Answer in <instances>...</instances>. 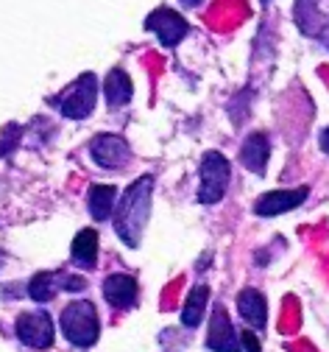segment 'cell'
Returning <instances> with one entry per match:
<instances>
[{"label": "cell", "mask_w": 329, "mask_h": 352, "mask_svg": "<svg viewBox=\"0 0 329 352\" xmlns=\"http://www.w3.org/2000/svg\"><path fill=\"white\" fill-rule=\"evenodd\" d=\"M151 196H154V176H143L137 179L120 199L115 210V230L120 235V241L131 249L139 246V238H143V230L148 224L151 215Z\"/></svg>", "instance_id": "1"}, {"label": "cell", "mask_w": 329, "mask_h": 352, "mask_svg": "<svg viewBox=\"0 0 329 352\" xmlns=\"http://www.w3.org/2000/svg\"><path fill=\"white\" fill-rule=\"evenodd\" d=\"M59 322H62L65 336H67L76 346H92V344L98 341V330H101V324H98V311H95V305L87 302V299L70 302L65 311H62Z\"/></svg>", "instance_id": "2"}, {"label": "cell", "mask_w": 329, "mask_h": 352, "mask_svg": "<svg viewBox=\"0 0 329 352\" xmlns=\"http://www.w3.org/2000/svg\"><path fill=\"white\" fill-rule=\"evenodd\" d=\"M95 98H98V81L92 73H84L67 87L59 98H54V104L62 109L65 118L84 120L92 109H95Z\"/></svg>", "instance_id": "3"}, {"label": "cell", "mask_w": 329, "mask_h": 352, "mask_svg": "<svg viewBox=\"0 0 329 352\" xmlns=\"http://www.w3.org/2000/svg\"><path fill=\"white\" fill-rule=\"evenodd\" d=\"M229 162L223 154L218 151H207L201 160V190H198V201L201 204H218L226 193L229 185Z\"/></svg>", "instance_id": "4"}, {"label": "cell", "mask_w": 329, "mask_h": 352, "mask_svg": "<svg viewBox=\"0 0 329 352\" xmlns=\"http://www.w3.org/2000/svg\"><path fill=\"white\" fill-rule=\"evenodd\" d=\"M14 333L31 349H45V346L54 344V322L48 314H39V311L23 314L14 324Z\"/></svg>", "instance_id": "5"}, {"label": "cell", "mask_w": 329, "mask_h": 352, "mask_svg": "<svg viewBox=\"0 0 329 352\" xmlns=\"http://www.w3.org/2000/svg\"><path fill=\"white\" fill-rule=\"evenodd\" d=\"M89 154H92V160H95L101 168L115 170V168H123L128 162L131 148H128V143L120 135H98L95 140L89 143Z\"/></svg>", "instance_id": "6"}, {"label": "cell", "mask_w": 329, "mask_h": 352, "mask_svg": "<svg viewBox=\"0 0 329 352\" xmlns=\"http://www.w3.org/2000/svg\"><path fill=\"white\" fill-rule=\"evenodd\" d=\"M146 28L159 36V42H162L165 48H173L176 42H181V36L187 34V20H184L179 12L162 6V9H157V12L148 14Z\"/></svg>", "instance_id": "7"}, {"label": "cell", "mask_w": 329, "mask_h": 352, "mask_svg": "<svg viewBox=\"0 0 329 352\" xmlns=\"http://www.w3.org/2000/svg\"><path fill=\"white\" fill-rule=\"evenodd\" d=\"M207 344H209V349H215V352H238V349H240V344H238V333H234L231 319H229V314H226V307H223V305H218L215 311H212Z\"/></svg>", "instance_id": "8"}, {"label": "cell", "mask_w": 329, "mask_h": 352, "mask_svg": "<svg viewBox=\"0 0 329 352\" xmlns=\"http://www.w3.org/2000/svg\"><path fill=\"white\" fill-rule=\"evenodd\" d=\"M307 199V188H296V190H271L265 196L257 199L254 212L257 215H282V212H291L299 204H304Z\"/></svg>", "instance_id": "9"}, {"label": "cell", "mask_w": 329, "mask_h": 352, "mask_svg": "<svg viewBox=\"0 0 329 352\" xmlns=\"http://www.w3.org/2000/svg\"><path fill=\"white\" fill-rule=\"evenodd\" d=\"M104 296L117 311H128L137 302V280L126 274H112L104 280Z\"/></svg>", "instance_id": "10"}, {"label": "cell", "mask_w": 329, "mask_h": 352, "mask_svg": "<svg viewBox=\"0 0 329 352\" xmlns=\"http://www.w3.org/2000/svg\"><path fill=\"white\" fill-rule=\"evenodd\" d=\"M293 17L299 23V28L310 36L324 34L326 28V0H299L293 6Z\"/></svg>", "instance_id": "11"}, {"label": "cell", "mask_w": 329, "mask_h": 352, "mask_svg": "<svg viewBox=\"0 0 329 352\" xmlns=\"http://www.w3.org/2000/svg\"><path fill=\"white\" fill-rule=\"evenodd\" d=\"M238 311H240V316L246 319V324H251L254 330H262L265 327V316H268V305H265V296L260 294V291H254V288H246V291H240V296H238Z\"/></svg>", "instance_id": "12"}, {"label": "cell", "mask_w": 329, "mask_h": 352, "mask_svg": "<svg viewBox=\"0 0 329 352\" xmlns=\"http://www.w3.org/2000/svg\"><path fill=\"white\" fill-rule=\"evenodd\" d=\"M268 157H271V143L265 135H251L243 148H240V162L251 170V173H265V165H268Z\"/></svg>", "instance_id": "13"}, {"label": "cell", "mask_w": 329, "mask_h": 352, "mask_svg": "<svg viewBox=\"0 0 329 352\" xmlns=\"http://www.w3.org/2000/svg\"><path fill=\"white\" fill-rule=\"evenodd\" d=\"M73 263L81 269H92L98 263V232L81 230L73 241Z\"/></svg>", "instance_id": "14"}, {"label": "cell", "mask_w": 329, "mask_h": 352, "mask_svg": "<svg viewBox=\"0 0 329 352\" xmlns=\"http://www.w3.org/2000/svg\"><path fill=\"white\" fill-rule=\"evenodd\" d=\"M104 93H106V101L109 107H126L131 101V93H134V87H131V78L126 76V70L115 67L106 81H104Z\"/></svg>", "instance_id": "15"}, {"label": "cell", "mask_w": 329, "mask_h": 352, "mask_svg": "<svg viewBox=\"0 0 329 352\" xmlns=\"http://www.w3.org/2000/svg\"><path fill=\"white\" fill-rule=\"evenodd\" d=\"M115 188L112 185H92L89 193H87V201H89V215L95 218V221H106L112 215V207H115Z\"/></svg>", "instance_id": "16"}, {"label": "cell", "mask_w": 329, "mask_h": 352, "mask_svg": "<svg viewBox=\"0 0 329 352\" xmlns=\"http://www.w3.org/2000/svg\"><path fill=\"white\" fill-rule=\"evenodd\" d=\"M207 302H209V288L207 285H196L187 296L184 307H181V322L187 327H198L204 322V311H207Z\"/></svg>", "instance_id": "17"}, {"label": "cell", "mask_w": 329, "mask_h": 352, "mask_svg": "<svg viewBox=\"0 0 329 352\" xmlns=\"http://www.w3.org/2000/svg\"><path fill=\"white\" fill-rule=\"evenodd\" d=\"M59 285H62V274H56V272H39L28 283V296L34 302H51L56 296V288Z\"/></svg>", "instance_id": "18"}, {"label": "cell", "mask_w": 329, "mask_h": 352, "mask_svg": "<svg viewBox=\"0 0 329 352\" xmlns=\"http://www.w3.org/2000/svg\"><path fill=\"white\" fill-rule=\"evenodd\" d=\"M20 135H23V129L17 123H9L3 131H0V157L3 154H12L20 143Z\"/></svg>", "instance_id": "19"}, {"label": "cell", "mask_w": 329, "mask_h": 352, "mask_svg": "<svg viewBox=\"0 0 329 352\" xmlns=\"http://www.w3.org/2000/svg\"><path fill=\"white\" fill-rule=\"evenodd\" d=\"M238 344H240V349H243V352H262V349H260L257 336H254V333H249V330H246L243 336H238Z\"/></svg>", "instance_id": "20"}, {"label": "cell", "mask_w": 329, "mask_h": 352, "mask_svg": "<svg viewBox=\"0 0 329 352\" xmlns=\"http://www.w3.org/2000/svg\"><path fill=\"white\" fill-rule=\"evenodd\" d=\"M87 283L81 280V277H62V288H67V291H81Z\"/></svg>", "instance_id": "21"}, {"label": "cell", "mask_w": 329, "mask_h": 352, "mask_svg": "<svg viewBox=\"0 0 329 352\" xmlns=\"http://www.w3.org/2000/svg\"><path fill=\"white\" fill-rule=\"evenodd\" d=\"M181 3H184V6H198L201 0H181Z\"/></svg>", "instance_id": "22"}]
</instances>
